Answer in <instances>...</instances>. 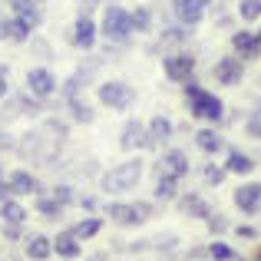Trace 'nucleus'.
Returning <instances> with one entry per match:
<instances>
[{"label":"nucleus","instance_id":"34","mask_svg":"<svg viewBox=\"0 0 261 261\" xmlns=\"http://www.w3.org/2000/svg\"><path fill=\"white\" fill-rule=\"evenodd\" d=\"M53 198L60 205H76V195H73V185H57L53 189Z\"/></svg>","mask_w":261,"mask_h":261},{"label":"nucleus","instance_id":"30","mask_svg":"<svg viewBox=\"0 0 261 261\" xmlns=\"http://www.w3.org/2000/svg\"><path fill=\"white\" fill-rule=\"evenodd\" d=\"M198 175H202L205 185H222L228 172H225V166H218V162H205V166L198 169Z\"/></svg>","mask_w":261,"mask_h":261},{"label":"nucleus","instance_id":"8","mask_svg":"<svg viewBox=\"0 0 261 261\" xmlns=\"http://www.w3.org/2000/svg\"><path fill=\"white\" fill-rule=\"evenodd\" d=\"M169 17L182 27H198L208 17V0H172L169 4Z\"/></svg>","mask_w":261,"mask_h":261},{"label":"nucleus","instance_id":"2","mask_svg":"<svg viewBox=\"0 0 261 261\" xmlns=\"http://www.w3.org/2000/svg\"><path fill=\"white\" fill-rule=\"evenodd\" d=\"M185 102H189V113L202 122H225V102L215 93L202 89L195 80L185 83Z\"/></svg>","mask_w":261,"mask_h":261},{"label":"nucleus","instance_id":"43","mask_svg":"<svg viewBox=\"0 0 261 261\" xmlns=\"http://www.w3.org/2000/svg\"><path fill=\"white\" fill-rule=\"evenodd\" d=\"M40 4H46V0H40Z\"/></svg>","mask_w":261,"mask_h":261},{"label":"nucleus","instance_id":"9","mask_svg":"<svg viewBox=\"0 0 261 261\" xmlns=\"http://www.w3.org/2000/svg\"><path fill=\"white\" fill-rule=\"evenodd\" d=\"M96 37H99V27H96V20L89 17V13H80V17L73 20L70 33H66V40H70L76 50H93Z\"/></svg>","mask_w":261,"mask_h":261},{"label":"nucleus","instance_id":"13","mask_svg":"<svg viewBox=\"0 0 261 261\" xmlns=\"http://www.w3.org/2000/svg\"><path fill=\"white\" fill-rule=\"evenodd\" d=\"M228 46H231V53L242 57V60H258L261 57V40H258L255 30H235L231 40H228Z\"/></svg>","mask_w":261,"mask_h":261},{"label":"nucleus","instance_id":"19","mask_svg":"<svg viewBox=\"0 0 261 261\" xmlns=\"http://www.w3.org/2000/svg\"><path fill=\"white\" fill-rule=\"evenodd\" d=\"M195 146L202 149L205 155H215V152H225V139H222V133L218 129H212V126H202V129H195Z\"/></svg>","mask_w":261,"mask_h":261},{"label":"nucleus","instance_id":"40","mask_svg":"<svg viewBox=\"0 0 261 261\" xmlns=\"http://www.w3.org/2000/svg\"><path fill=\"white\" fill-rule=\"evenodd\" d=\"M10 146H13V142H10V136H7L4 129H0V152H4V149H10Z\"/></svg>","mask_w":261,"mask_h":261},{"label":"nucleus","instance_id":"33","mask_svg":"<svg viewBox=\"0 0 261 261\" xmlns=\"http://www.w3.org/2000/svg\"><path fill=\"white\" fill-rule=\"evenodd\" d=\"M205 225H208V231H215V235L228 231V218H225V215H218V212H212V215L205 218Z\"/></svg>","mask_w":261,"mask_h":261},{"label":"nucleus","instance_id":"20","mask_svg":"<svg viewBox=\"0 0 261 261\" xmlns=\"http://www.w3.org/2000/svg\"><path fill=\"white\" fill-rule=\"evenodd\" d=\"M142 139H146V122L129 119L119 133V149H126V152L129 149H142Z\"/></svg>","mask_w":261,"mask_h":261},{"label":"nucleus","instance_id":"1","mask_svg":"<svg viewBox=\"0 0 261 261\" xmlns=\"http://www.w3.org/2000/svg\"><path fill=\"white\" fill-rule=\"evenodd\" d=\"M63 139H66V126L57 122V119H46L40 129L27 133L23 139L17 142V155L23 162H33V166H57Z\"/></svg>","mask_w":261,"mask_h":261},{"label":"nucleus","instance_id":"3","mask_svg":"<svg viewBox=\"0 0 261 261\" xmlns=\"http://www.w3.org/2000/svg\"><path fill=\"white\" fill-rule=\"evenodd\" d=\"M99 33L109 40V43H116V46H129V43H133V37H136V33H133V17H129V10H126V7H119L116 0L102 7Z\"/></svg>","mask_w":261,"mask_h":261},{"label":"nucleus","instance_id":"24","mask_svg":"<svg viewBox=\"0 0 261 261\" xmlns=\"http://www.w3.org/2000/svg\"><path fill=\"white\" fill-rule=\"evenodd\" d=\"M23 251H27V258H33V261H46V258L53 255V238L30 235V238H27V245H23Z\"/></svg>","mask_w":261,"mask_h":261},{"label":"nucleus","instance_id":"31","mask_svg":"<svg viewBox=\"0 0 261 261\" xmlns=\"http://www.w3.org/2000/svg\"><path fill=\"white\" fill-rule=\"evenodd\" d=\"M208 258L212 261H238V251L231 248L228 242H222V238H218V242L208 245Z\"/></svg>","mask_w":261,"mask_h":261},{"label":"nucleus","instance_id":"32","mask_svg":"<svg viewBox=\"0 0 261 261\" xmlns=\"http://www.w3.org/2000/svg\"><path fill=\"white\" fill-rule=\"evenodd\" d=\"M238 20L258 23L261 20V0H238Z\"/></svg>","mask_w":261,"mask_h":261},{"label":"nucleus","instance_id":"11","mask_svg":"<svg viewBox=\"0 0 261 261\" xmlns=\"http://www.w3.org/2000/svg\"><path fill=\"white\" fill-rule=\"evenodd\" d=\"M155 172H159V175H172V178H185V175L192 172V162H189V155H185V149L169 146L166 152L159 155V166H155Z\"/></svg>","mask_w":261,"mask_h":261},{"label":"nucleus","instance_id":"7","mask_svg":"<svg viewBox=\"0 0 261 261\" xmlns=\"http://www.w3.org/2000/svg\"><path fill=\"white\" fill-rule=\"evenodd\" d=\"M96 99H99L102 106L116 109V113H126L136 102V86L126 83V80H106V83L96 86Z\"/></svg>","mask_w":261,"mask_h":261},{"label":"nucleus","instance_id":"16","mask_svg":"<svg viewBox=\"0 0 261 261\" xmlns=\"http://www.w3.org/2000/svg\"><path fill=\"white\" fill-rule=\"evenodd\" d=\"M10 13L17 20H23L30 30H37L43 23V4L40 0H10Z\"/></svg>","mask_w":261,"mask_h":261},{"label":"nucleus","instance_id":"12","mask_svg":"<svg viewBox=\"0 0 261 261\" xmlns=\"http://www.w3.org/2000/svg\"><path fill=\"white\" fill-rule=\"evenodd\" d=\"M60 89L57 76H53V70H46V66H33V70H27V93L37 96V99H50L53 93Z\"/></svg>","mask_w":261,"mask_h":261},{"label":"nucleus","instance_id":"39","mask_svg":"<svg viewBox=\"0 0 261 261\" xmlns=\"http://www.w3.org/2000/svg\"><path fill=\"white\" fill-rule=\"evenodd\" d=\"M238 238H258V231L251 228V225H242V228H238Z\"/></svg>","mask_w":261,"mask_h":261},{"label":"nucleus","instance_id":"14","mask_svg":"<svg viewBox=\"0 0 261 261\" xmlns=\"http://www.w3.org/2000/svg\"><path fill=\"white\" fill-rule=\"evenodd\" d=\"M235 208L242 215H258L261 212V182H245L235 189Z\"/></svg>","mask_w":261,"mask_h":261},{"label":"nucleus","instance_id":"27","mask_svg":"<svg viewBox=\"0 0 261 261\" xmlns=\"http://www.w3.org/2000/svg\"><path fill=\"white\" fill-rule=\"evenodd\" d=\"M66 109H70V119H73V122H83V126L96 119L93 106H89L86 99H80V96H70V99H66Z\"/></svg>","mask_w":261,"mask_h":261},{"label":"nucleus","instance_id":"41","mask_svg":"<svg viewBox=\"0 0 261 261\" xmlns=\"http://www.w3.org/2000/svg\"><path fill=\"white\" fill-rule=\"evenodd\" d=\"M86 261H109V255H89Z\"/></svg>","mask_w":261,"mask_h":261},{"label":"nucleus","instance_id":"36","mask_svg":"<svg viewBox=\"0 0 261 261\" xmlns=\"http://www.w3.org/2000/svg\"><path fill=\"white\" fill-rule=\"evenodd\" d=\"M10 96V66L0 63V99H7Z\"/></svg>","mask_w":261,"mask_h":261},{"label":"nucleus","instance_id":"35","mask_svg":"<svg viewBox=\"0 0 261 261\" xmlns=\"http://www.w3.org/2000/svg\"><path fill=\"white\" fill-rule=\"evenodd\" d=\"M27 43H30V50L37 53V57H43V60H50V57H53V46L46 43V40H40V37H30Z\"/></svg>","mask_w":261,"mask_h":261},{"label":"nucleus","instance_id":"6","mask_svg":"<svg viewBox=\"0 0 261 261\" xmlns=\"http://www.w3.org/2000/svg\"><path fill=\"white\" fill-rule=\"evenodd\" d=\"M162 73H166L169 83L185 86L189 80H195V57H192V53L185 50V46L162 53Z\"/></svg>","mask_w":261,"mask_h":261},{"label":"nucleus","instance_id":"29","mask_svg":"<svg viewBox=\"0 0 261 261\" xmlns=\"http://www.w3.org/2000/svg\"><path fill=\"white\" fill-rule=\"evenodd\" d=\"M70 231L80 238V242H83V238H96L102 231V218H93V215H89V218H83V222H76Z\"/></svg>","mask_w":261,"mask_h":261},{"label":"nucleus","instance_id":"21","mask_svg":"<svg viewBox=\"0 0 261 261\" xmlns=\"http://www.w3.org/2000/svg\"><path fill=\"white\" fill-rule=\"evenodd\" d=\"M225 172L231 175H251L255 172V159H251L248 152H238V149H225Z\"/></svg>","mask_w":261,"mask_h":261},{"label":"nucleus","instance_id":"25","mask_svg":"<svg viewBox=\"0 0 261 261\" xmlns=\"http://www.w3.org/2000/svg\"><path fill=\"white\" fill-rule=\"evenodd\" d=\"M182 178H172V175H159L155 178V198L159 202H175L178 195H182Z\"/></svg>","mask_w":261,"mask_h":261},{"label":"nucleus","instance_id":"4","mask_svg":"<svg viewBox=\"0 0 261 261\" xmlns=\"http://www.w3.org/2000/svg\"><path fill=\"white\" fill-rule=\"evenodd\" d=\"M142 166H146L142 159H129V162H122V166L109 169V172L99 178V189H102V192H109V195H122V192H133L136 185L142 182Z\"/></svg>","mask_w":261,"mask_h":261},{"label":"nucleus","instance_id":"18","mask_svg":"<svg viewBox=\"0 0 261 261\" xmlns=\"http://www.w3.org/2000/svg\"><path fill=\"white\" fill-rule=\"evenodd\" d=\"M178 202V208H182V215H189V218H198V222H205V218L212 215V205L205 202L198 192H182V195L175 198Z\"/></svg>","mask_w":261,"mask_h":261},{"label":"nucleus","instance_id":"23","mask_svg":"<svg viewBox=\"0 0 261 261\" xmlns=\"http://www.w3.org/2000/svg\"><path fill=\"white\" fill-rule=\"evenodd\" d=\"M129 17H133V33H152L155 27V10L149 4H139L129 10Z\"/></svg>","mask_w":261,"mask_h":261},{"label":"nucleus","instance_id":"28","mask_svg":"<svg viewBox=\"0 0 261 261\" xmlns=\"http://www.w3.org/2000/svg\"><path fill=\"white\" fill-rule=\"evenodd\" d=\"M37 212H40L43 218H50V222H57V218H63L66 205H60L53 195H37Z\"/></svg>","mask_w":261,"mask_h":261},{"label":"nucleus","instance_id":"22","mask_svg":"<svg viewBox=\"0 0 261 261\" xmlns=\"http://www.w3.org/2000/svg\"><path fill=\"white\" fill-rule=\"evenodd\" d=\"M53 251H57L60 258H80L83 255V248H80V238L73 235V231H60L57 238H53Z\"/></svg>","mask_w":261,"mask_h":261},{"label":"nucleus","instance_id":"26","mask_svg":"<svg viewBox=\"0 0 261 261\" xmlns=\"http://www.w3.org/2000/svg\"><path fill=\"white\" fill-rule=\"evenodd\" d=\"M0 218H4V225H23L27 222V208L17 202V198H4V202H0Z\"/></svg>","mask_w":261,"mask_h":261},{"label":"nucleus","instance_id":"17","mask_svg":"<svg viewBox=\"0 0 261 261\" xmlns=\"http://www.w3.org/2000/svg\"><path fill=\"white\" fill-rule=\"evenodd\" d=\"M7 182H10V192H13V195H43L40 178L33 175V172H27V169H13V172L7 175Z\"/></svg>","mask_w":261,"mask_h":261},{"label":"nucleus","instance_id":"38","mask_svg":"<svg viewBox=\"0 0 261 261\" xmlns=\"http://www.w3.org/2000/svg\"><path fill=\"white\" fill-rule=\"evenodd\" d=\"M80 205H83L86 212H99V198H93V195H86V198H76Z\"/></svg>","mask_w":261,"mask_h":261},{"label":"nucleus","instance_id":"15","mask_svg":"<svg viewBox=\"0 0 261 261\" xmlns=\"http://www.w3.org/2000/svg\"><path fill=\"white\" fill-rule=\"evenodd\" d=\"M175 136V126L166 119V116H152L146 126V139H142V149H155V146H166L169 139Z\"/></svg>","mask_w":261,"mask_h":261},{"label":"nucleus","instance_id":"37","mask_svg":"<svg viewBox=\"0 0 261 261\" xmlns=\"http://www.w3.org/2000/svg\"><path fill=\"white\" fill-rule=\"evenodd\" d=\"M245 133H248L251 139H261V116H248V119H245Z\"/></svg>","mask_w":261,"mask_h":261},{"label":"nucleus","instance_id":"44","mask_svg":"<svg viewBox=\"0 0 261 261\" xmlns=\"http://www.w3.org/2000/svg\"><path fill=\"white\" fill-rule=\"evenodd\" d=\"M0 7H4V0H0Z\"/></svg>","mask_w":261,"mask_h":261},{"label":"nucleus","instance_id":"10","mask_svg":"<svg viewBox=\"0 0 261 261\" xmlns=\"http://www.w3.org/2000/svg\"><path fill=\"white\" fill-rule=\"evenodd\" d=\"M212 80H215L218 86H238L245 80V60L242 57H222L215 66H212Z\"/></svg>","mask_w":261,"mask_h":261},{"label":"nucleus","instance_id":"5","mask_svg":"<svg viewBox=\"0 0 261 261\" xmlns=\"http://www.w3.org/2000/svg\"><path fill=\"white\" fill-rule=\"evenodd\" d=\"M155 205L152 202H109L106 205V215L113 218L116 225H122V228H139V225H146L149 218H152Z\"/></svg>","mask_w":261,"mask_h":261},{"label":"nucleus","instance_id":"42","mask_svg":"<svg viewBox=\"0 0 261 261\" xmlns=\"http://www.w3.org/2000/svg\"><path fill=\"white\" fill-rule=\"evenodd\" d=\"M255 33H258V40H261V27H258V30H255Z\"/></svg>","mask_w":261,"mask_h":261}]
</instances>
